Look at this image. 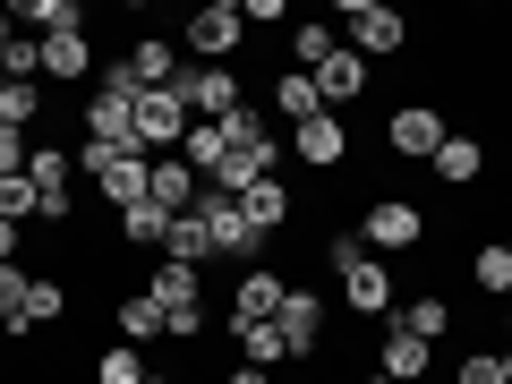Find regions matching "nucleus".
I'll list each match as a JSON object with an SVG mask.
<instances>
[{
	"mask_svg": "<svg viewBox=\"0 0 512 384\" xmlns=\"http://www.w3.org/2000/svg\"><path fill=\"white\" fill-rule=\"evenodd\" d=\"M325 256H333V274H342V308H350V316H376V325H384V316L402 308V291H393V265H384V256H367L359 231H333Z\"/></svg>",
	"mask_w": 512,
	"mask_h": 384,
	"instance_id": "nucleus-1",
	"label": "nucleus"
},
{
	"mask_svg": "<svg viewBox=\"0 0 512 384\" xmlns=\"http://www.w3.org/2000/svg\"><path fill=\"white\" fill-rule=\"evenodd\" d=\"M77 171H86L94 188H103L111 214H128V205H146V180H154V154H120V146H77Z\"/></svg>",
	"mask_w": 512,
	"mask_h": 384,
	"instance_id": "nucleus-2",
	"label": "nucleus"
},
{
	"mask_svg": "<svg viewBox=\"0 0 512 384\" xmlns=\"http://www.w3.org/2000/svg\"><path fill=\"white\" fill-rule=\"evenodd\" d=\"M342 26H350V52L359 60H393L410 43L402 9H384V0H342Z\"/></svg>",
	"mask_w": 512,
	"mask_h": 384,
	"instance_id": "nucleus-3",
	"label": "nucleus"
},
{
	"mask_svg": "<svg viewBox=\"0 0 512 384\" xmlns=\"http://www.w3.org/2000/svg\"><path fill=\"white\" fill-rule=\"evenodd\" d=\"M239 35H248V18H239V0H205L197 18H188V52H197V69H231Z\"/></svg>",
	"mask_w": 512,
	"mask_h": 384,
	"instance_id": "nucleus-4",
	"label": "nucleus"
},
{
	"mask_svg": "<svg viewBox=\"0 0 512 384\" xmlns=\"http://www.w3.org/2000/svg\"><path fill=\"white\" fill-rule=\"evenodd\" d=\"M359 239H367V256H410L427 239V222H419V205H410V197H376V205H367V222H359Z\"/></svg>",
	"mask_w": 512,
	"mask_h": 384,
	"instance_id": "nucleus-5",
	"label": "nucleus"
},
{
	"mask_svg": "<svg viewBox=\"0 0 512 384\" xmlns=\"http://www.w3.org/2000/svg\"><path fill=\"white\" fill-rule=\"evenodd\" d=\"M180 103H188V120H231L248 103V86L231 69H180Z\"/></svg>",
	"mask_w": 512,
	"mask_h": 384,
	"instance_id": "nucleus-6",
	"label": "nucleus"
},
{
	"mask_svg": "<svg viewBox=\"0 0 512 384\" xmlns=\"http://www.w3.org/2000/svg\"><path fill=\"white\" fill-rule=\"evenodd\" d=\"M26 180H35V205H43V222H60V214H69V197H77V154H60V146H35V154H26Z\"/></svg>",
	"mask_w": 512,
	"mask_h": 384,
	"instance_id": "nucleus-7",
	"label": "nucleus"
},
{
	"mask_svg": "<svg viewBox=\"0 0 512 384\" xmlns=\"http://www.w3.org/2000/svg\"><path fill=\"white\" fill-rule=\"evenodd\" d=\"M444 137H453V128H444V111H436V103H402V111H393V128H384V146L410 154V163H436Z\"/></svg>",
	"mask_w": 512,
	"mask_h": 384,
	"instance_id": "nucleus-8",
	"label": "nucleus"
},
{
	"mask_svg": "<svg viewBox=\"0 0 512 384\" xmlns=\"http://www.w3.org/2000/svg\"><path fill=\"white\" fill-rule=\"evenodd\" d=\"M188 137V103H180V86L171 94H137V154H171Z\"/></svg>",
	"mask_w": 512,
	"mask_h": 384,
	"instance_id": "nucleus-9",
	"label": "nucleus"
},
{
	"mask_svg": "<svg viewBox=\"0 0 512 384\" xmlns=\"http://www.w3.org/2000/svg\"><path fill=\"white\" fill-rule=\"evenodd\" d=\"M274 325H282V350H291V359H316V342H325V299L291 282V291H282V316H274Z\"/></svg>",
	"mask_w": 512,
	"mask_h": 384,
	"instance_id": "nucleus-10",
	"label": "nucleus"
},
{
	"mask_svg": "<svg viewBox=\"0 0 512 384\" xmlns=\"http://www.w3.org/2000/svg\"><path fill=\"white\" fill-rule=\"evenodd\" d=\"M282 291H291V282H282L274 265H248L239 291H231V325H274V316H282Z\"/></svg>",
	"mask_w": 512,
	"mask_h": 384,
	"instance_id": "nucleus-11",
	"label": "nucleus"
},
{
	"mask_svg": "<svg viewBox=\"0 0 512 384\" xmlns=\"http://www.w3.org/2000/svg\"><path fill=\"white\" fill-rule=\"evenodd\" d=\"M120 69L137 77L146 94H171V86H180V52H171L163 35H137V43H128V60H120Z\"/></svg>",
	"mask_w": 512,
	"mask_h": 384,
	"instance_id": "nucleus-12",
	"label": "nucleus"
},
{
	"mask_svg": "<svg viewBox=\"0 0 512 384\" xmlns=\"http://www.w3.org/2000/svg\"><path fill=\"white\" fill-rule=\"evenodd\" d=\"M291 154H299V163H316V171H333V163L350 154V128L333 120V111H316V120L291 128Z\"/></svg>",
	"mask_w": 512,
	"mask_h": 384,
	"instance_id": "nucleus-13",
	"label": "nucleus"
},
{
	"mask_svg": "<svg viewBox=\"0 0 512 384\" xmlns=\"http://www.w3.org/2000/svg\"><path fill=\"white\" fill-rule=\"evenodd\" d=\"M376 367L393 384H419L427 367H436V342H419V333H402V325H384V350H376Z\"/></svg>",
	"mask_w": 512,
	"mask_h": 384,
	"instance_id": "nucleus-14",
	"label": "nucleus"
},
{
	"mask_svg": "<svg viewBox=\"0 0 512 384\" xmlns=\"http://www.w3.org/2000/svg\"><path fill=\"white\" fill-rule=\"evenodd\" d=\"M316 94H325V111L342 120V103H359V94H367V60L350 52V43H342V52H333L325 69H316Z\"/></svg>",
	"mask_w": 512,
	"mask_h": 384,
	"instance_id": "nucleus-15",
	"label": "nucleus"
},
{
	"mask_svg": "<svg viewBox=\"0 0 512 384\" xmlns=\"http://www.w3.org/2000/svg\"><path fill=\"white\" fill-rule=\"evenodd\" d=\"M239 214H248V231H256V239L282 231V222H291V188H282V171H265L256 188H239Z\"/></svg>",
	"mask_w": 512,
	"mask_h": 384,
	"instance_id": "nucleus-16",
	"label": "nucleus"
},
{
	"mask_svg": "<svg viewBox=\"0 0 512 384\" xmlns=\"http://www.w3.org/2000/svg\"><path fill=\"white\" fill-rule=\"evenodd\" d=\"M384 325H402V333H419V342H444V333H453V299H436V291H410L402 308L384 316Z\"/></svg>",
	"mask_w": 512,
	"mask_h": 384,
	"instance_id": "nucleus-17",
	"label": "nucleus"
},
{
	"mask_svg": "<svg viewBox=\"0 0 512 384\" xmlns=\"http://www.w3.org/2000/svg\"><path fill=\"white\" fill-rule=\"evenodd\" d=\"M180 163L197 171V180H214V171L231 163V137H222V120H188V137H180Z\"/></svg>",
	"mask_w": 512,
	"mask_h": 384,
	"instance_id": "nucleus-18",
	"label": "nucleus"
},
{
	"mask_svg": "<svg viewBox=\"0 0 512 384\" xmlns=\"http://www.w3.org/2000/svg\"><path fill=\"white\" fill-rule=\"evenodd\" d=\"M222 137H231V154H256V163H282V146H274V128L256 120V103H239L231 120H222Z\"/></svg>",
	"mask_w": 512,
	"mask_h": 384,
	"instance_id": "nucleus-19",
	"label": "nucleus"
},
{
	"mask_svg": "<svg viewBox=\"0 0 512 384\" xmlns=\"http://www.w3.org/2000/svg\"><path fill=\"white\" fill-rule=\"evenodd\" d=\"M427 171H436V180H453V188H470L478 171H487V154H478V137H461V128H453V137L436 146V163H427Z\"/></svg>",
	"mask_w": 512,
	"mask_h": 384,
	"instance_id": "nucleus-20",
	"label": "nucleus"
},
{
	"mask_svg": "<svg viewBox=\"0 0 512 384\" xmlns=\"http://www.w3.org/2000/svg\"><path fill=\"white\" fill-rule=\"evenodd\" d=\"M274 111H282L291 128H299V120H316V111H325V94H316V77H308V69H282V77H274Z\"/></svg>",
	"mask_w": 512,
	"mask_h": 384,
	"instance_id": "nucleus-21",
	"label": "nucleus"
},
{
	"mask_svg": "<svg viewBox=\"0 0 512 384\" xmlns=\"http://www.w3.org/2000/svg\"><path fill=\"white\" fill-rule=\"evenodd\" d=\"M163 256L171 265H205V256H222V248H214V231H205V214H180L163 231Z\"/></svg>",
	"mask_w": 512,
	"mask_h": 384,
	"instance_id": "nucleus-22",
	"label": "nucleus"
},
{
	"mask_svg": "<svg viewBox=\"0 0 512 384\" xmlns=\"http://www.w3.org/2000/svg\"><path fill=\"white\" fill-rule=\"evenodd\" d=\"M18 18L35 26V43H52V35H86V9H77V0H26Z\"/></svg>",
	"mask_w": 512,
	"mask_h": 384,
	"instance_id": "nucleus-23",
	"label": "nucleus"
},
{
	"mask_svg": "<svg viewBox=\"0 0 512 384\" xmlns=\"http://www.w3.org/2000/svg\"><path fill=\"white\" fill-rule=\"evenodd\" d=\"M43 77H60V86H69V77H94V43L86 35H52L43 43Z\"/></svg>",
	"mask_w": 512,
	"mask_h": 384,
	"instance_id": "nucleus-24",
	"label": "nucleus"
},
{
	"mask_svg": "<svg viewBox=\"0 0 512 384\" xmlns=\"http://www.w3.org/2000/svg\"><path fill=\"white\" fill-rule=\"evenodd\" d=\"M26 291H35V274L26 265H0V333L9 342H26Z\"/></svg>",
	"mask_w": 512,
	"mask_h": 384,
	"instance_id": "nucleus-25",
	"label": "nucleus"
},
{
	"mask_svg": "<svg viewBox=\"0 0 512 384\" xmlns=\"http://www.w3.org/2000/svg\"><path fill=\"white\" fill-rule=\"evenodd\" d=\"M470 282H478L487 299H512V248H504V239H487V248L470 256Z\"/></svg>",
	"mask_w": 512,
	"mask_h": 384,
	"instance_id": "nucleus-26",
	"label": "nucleus"
},
{
	"mask_svg": "<svg viewBox=\"0 0 512 384\" xmlns=\"http://www.w3.org/2000/svg\"><path fill=\"white\" fill-rule=\"evenodd\" d=\"M0 120H9V128H35L43 120V86H35V77H0Z\"/></svg>",
	"mask_w": 512,
	"mask_h": 384,
	"instance_id": "nucleus-27",
	"label": "nucleus"
},
{
	"mask_svg": "<svg viewBox=\"0 0 512 384\" xmlns=\"http://www.w3.org/2000/svg\"><path fill=\"white\" fill-rule=\"evenodd\" d=\"M154 333H163V308H154L146 291H128V299H120V342L137 350V342H154Z\"/></svg>",
	"mask_w": 512,
	"mask_h": 384,
	"instance_id": "nucleus-28",
	"label": "nucleus"
},
{
	"mask_svg": "<svg viewBox=\"0 0 512 384\" xmlns=\"http://www.w3.org/2000/svg\"><path fill=\"white\" fill-rule=\"evenodd\" d=\"M333 52H342V35H333V26H299V35H291V69H308V77L325 69Z\"/></svg>",
	"mask_w": 512,
	"mask_h": 384,
	"instance_id": "nucleus-29",
	"label": "nucleus"
},
{
	"mask_svg": "<svg viewBox=\"0 0 512 384\" xmlns=\"http://www.w3.org/2000/svg\"><path fill=\"white\" fill-rule=\"evenodd\" d=\"M239 333V359H248V367H282V359H291V350H282V325H231Z\"/></svg>",
	"mask_w": 512,
	"mask_h": 384,
	"instance_id": "nucleus-30",
	"label": "nucleus"
},
{
	"mask_svg": "<svg viewBox=\"0 0 512 384\" xmlns=\"http://www.w3.org/2000/svg\"><path fill=\"white\" fill-rule=\"evenodd\" d=\"M163 231H171L163 205H128V214H120V239H128V248H163Z\"/></svg>",
	"mask_w": 512,
	"mask_h": 384,
	"instance_id": "nucleus-31",
	"label": "nucleus"
},
{
	"mask_svg": "<svg viewBox=\"0 0 512 384\" xmlns=\"http://www.w3.org/2000/svg\"><path fill=\"white\" fill-rule=\"evenodd\" d=\"M60 316H69V291H60L52 274H35V291H26V333H35V325H60Z\"/></svg>",
	"mask_w": 512,
	"mask_h": 384,
	"instance_id": "nucleus-32",
	"label": "nucleus"
},
{
	"mask_svg": "<svg viewBox=\"0 0 512 384\" xmlns=\"http://www.w3.org/2000/svg\"><path fill=\"white\" fill-rule=\"evenodd\" d=\"M146 376H154V367L137 359V350H128V342H111L103 359H94V384H146Z\"/></svg>",
	"mask_w": 512,
	"mask_h": 384,
	"instance_id": "nucleus-33",
	"label": "nucleus"
},
{
	"mask_svg": "<svg viewBox=\"0 0 512 384\" xmlns=\"http://www.w3.org/2000/svg\"><path fill=\"white\" fill-rule=\"evenodd\" d=\"M35 214H43V205H35V180H26V171H9V180H0V222H18V231H26Z\"/></svg>",
	"mask_w": 512,
	"mask_h": 384,
	"instance_id": "nucleus-34",
	"label": "nucleus"
},
{
	"mask_svg": "<svg viewBox=\"0 0 512 384\" xmlns=\"http://www.w3.org/2000/svg\"><path fill=\"white\" fill-rule=\"evenodd\" d=\"M43 69V43L35 35H9V43H0V77H35Z\"/></svg>",
	"mask_w": 512,
	"mask_h": 384,
	"instance_id": "nucleus-35",
	"label": "nucleus"
},
{
	"mask_svg": "<svg viewBox=\"0 0 512 384\" xmlns=\"http://www.w3.org/2000/svg\"><path fill=\"white\" fill-rule=\"evenodd\" d=\"M461 384H504V359H495V350H470V359H461Z\"/></svg>",
	"mask_w": 512,
	"mask_h": 384,
	"instance_id": "nucleus-36",
	"label": "nucleus"
},
{
	"mask_svg": "<svg viewBox=\"0 0 512 384\" xmlns=\"http://www.w3.org/2000/svg\"><path fill=\"white\" fill-rule=\"evenodd\" d=\"M18 239H26L18 222H0V265H18Z\"/></svg>",
	"mask_w": 512,
	"mask_h": 384,
	"instance_id": "nucleus-37",
	"label": "nucleus"
},
{
	"mask_svg": "<svg viewBox=\"0 0 512 384\" xmlns=\"http://www.w3.org/2000/svg\"><path fill=\"white\" fill-rule=\"evenodd\" d=\"M231 384H274V376H265V367H248V359H239V367H231Z\"/></svg>",
	"mask_w": 512,
	"mask_h": 384,
	"instance_id": "nucleus-38",
	"label": "nucleus"
},
{
	"mask_svg": "<svg viewBox=\"0 0 512 384\" xmlns=\"http://www.w3.org/2000/svg\"><path fill=\"white\" fill-rule=\"evenodd\" d=\"M495 359H504V384H512V350H495Z\"/></svg>",
	"mask_w": 512,
	"mask_h": 384,
	"instance_id": "nucleus-39",
	"label": "nucleus"
},
{
	"mask_svg": "<svg viewBox=\"0 0 512 384\" xmlns=\"http://www.w3.org/2000/svg\"><path fill=\"white\" fill-rule=\"evenodd\" d=\"M0 43H9V9H0Z\"/></svg>",
	"mask_w": 512,
	"mask_h": 384,
	"instance_id": "nucleus-40",
	"label": "nucleus"
},
{
	"mask_svg": "<svg viewBox=\"0 0 512 384\" xmlns=\"http://www.w3.org/2000/svg\"><path fill=\"white\" fill-rule=\"evenodd\" d=\"M146 384H171V376H163V367H154V376H146Z\"/></svg>",
	"mask_w": 512,
	"mask_h": 384,
	"instance_id": "nucleus-41",
	"label": "nucleus"
},
{
	"mask_svg": "<svg viewBox=\"0 0 512 384\" xmlns=\"http://www.w3.org/2000/svg\"><path fill=\"white\" fill-rule=\"evenodd\" d=\"M504 333H512V299H504Z\"/></svg>",
	"mask_w": 512,
	"mask_h": 384,
	"instance_id": "nucleus-42",
	"label": "nucleus"
},
{
	"mask_svg": "<svg viewBox=\"0 0 512 384\" xmlns=\"http://www.w3.org/2000/svg\"><path fill=\"white\" fill-rule=\"evenodd\" d=\"M367 384H393V376H367Z\"/></svg>",
	"mask_w": 512,
	"mask_h": 384,
	"instance_id": "nucleus-43",
	"label": "nucleus"
},
{
	"mask_svg": "<svg viewBox=\"0 0 512 384\" xmlns=\"http://www.w3.org/2000/svg\"><path fill=\"white\" fill-rule=\"evenodd\" d=\"M504 248H512V231H504Z\"/></svg>",
	"mask_w": 512,
	"mask_h": 384,
	"instance_id": "nucleus-44",
	"label": "nucleus"
}]
</instances>
